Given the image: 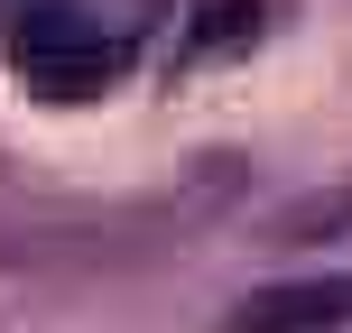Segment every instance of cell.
<instances>
[{"label": "cell", "mask_w": 352, "mask_h": 333, "mask_svg": "<svg viewBox=\"0 0 352 333\" xmlns=\"http://www.w3.org/2000/svg\"><path fill=\"white\" fill-rule=\"evenodd\" d=\"M10 65L47 102H93V93H111L130 74V47L111 28H93V19H74V10H28L19 37H10Z\"/></svg>", "instance_id": "6da1fadb"}, {"label": "cell", "mask_w": 352, "mask_h": 333, "mask_svg": "<svg viewBox=\"0 0 352 333\" xmlns=\"http://www.w3.org/2000/svg\"><path fill=\"white\" fill-rule=\"evenodd\" d=\"M232 333H352V278H297L232 306Z\"/></svg>", "instance_id": "7a4b0ae2"}, {"label": "cell", "mask_w": 352, "mask_h": 333, "mask_svg": "<svg viewBox=\"0 0 352 333\" xmlns=\"http://www.w3.org/2000/svg\"><path fill=\"white\" fill-rule=\"evenodd\" d=\"M241 37H260V0H213L204 28H195V56H223V47H241Z\"/></svg>", "instance_id": "3957f363"}]
</instances>
